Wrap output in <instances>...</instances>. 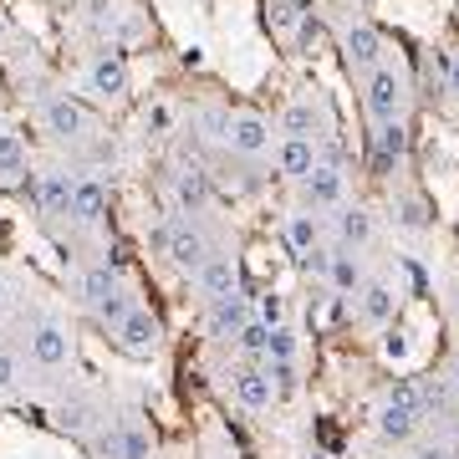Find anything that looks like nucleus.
<instances>
[{
  "mask_svg": "<svg viewBox=\"0 0 459 459\" xmlns=\"http://www.w3.org/2000/svg\"><path fill=\"white\" fill-rule=\"evenodd\" d=\"M199 123H204V133H210V138L230 143V128H235V117H230L225 108H204V113H199Z\"/></svg>",
  "mask_w": 459,
  "mask_h": 459,
  "instance_id": "nucleus-30",
  "label": "nucleus"
},
{
  "mask_svg": "<svg viewBox=\"0 0 459 459\" xmlns=\"http://www.w3.org/2000/svg\"><path fill=\"white\" fill-rule=\"evenodd\" d=\"M327 281L337 296H358L362 291V265L352 250H332V265H327Z\"/></svg>",
  "mask_w": 459,
  "mask_h": 459,
  "instance_id": "nucleus-17",
  "label": "nucleus"
},
{
  "mask_svg": "<svg viewBox=\"0 0 459 459\" xmlns=\"http://www.w3.org/2000/svg\"><path fill=\"white\" fill-rule=\"evenodd\" d=\"M261 322L265 327H281V322H286V301H281V296H265L261 301Z\"/></svg>",
  "mask_w": 459,
  "mask_h": 459,
  "instance_id": "nucleus-35",
  "label": "nucleus"
},
{
  "mask_svg": "<svg viewBox=\"0 0 459 459\" xmlns=\"http://www.w3.org/2000/svg\"><path fill=\"white\" fill-rule=\"evenodd\" d=\"M281 128H286V138H316V128H322V108H316V102H291L286 117H281Z\"/></svg>",
  "mask_w": 459,
  "mask_h": 459,
  "instance_id": "nucleus-21",
  "label": "nucleus"
},
{
  "mask_svg": "<svg viewBox=\"0 0 459 459\" xmlns=\"http://www.w3.org/2000/svg\"><path fill=\"white\" fill-rule=\"evenodd\" d=\"M413 429H419V413H409L403 403L388 398V403L377 409V434H383V439H409Z\"/></svg>",
  "mask_w": 459,
  "mask_h": 459,
  "instance_id": "nucleus-20",
  "label": "nucleus"
},
{
  "mask_svg": "<svg viewBox=\"0 0 459 459\" xmlns=\"http://www.w3.org/2000/svg\"><path fill=\"white\" fill-rule=\"evenodd\" d=\"M195 276H199V286H204L210 301H220V296H240V265H235V255H210Z\"/></svg>",
  "mask_w": 459,
  "mask_h": 459,
  "instance_id": "nucleus-6",
  "label": "nucleus"
},
{
  "mask_svg": "<svg viewBox=\"0 0 459 459\" xmlns=\"http://www.w3.org/2000/svg\"><path fill=\"white\" fill-rule=\"evenodd\" d=\"M11 383H16V358L0 352V388H11Z\"/></svg>",
  "mask_w": 459,
  "mask_h": 459,
  "instance_id": "nucleus-37",
  "label": "nucleus"
},
{
  "mask_svg": "<svg viewBox=\"0 0 459 459\" xmlns=\"http://www.w3.org/2000/svg\"><path fill=\"white\" fill-rule=\"evenodd\" d=\"M87 87L98 92V98H123V87H128V66H123V56H98V62L87 66Z\"/></svg>",
  "mask_w": 459,
  "mask_h": 459,
  "instance_id": "nucleus-13",
  "label": "nucleus"
},
{
  "mask_svg": "<svg viewBox=\"0 0 459 459\" xmlns=\"http://www.w3.org/2000/svg\"><path fill=\"white\" fill-rule=\"evenodd\" d=\"M276 164H281V174H286V179L301 184L316 164H322V148H316V138H286V143H281V153H276Z\"/></svg>",
  "mask_w": 459,
  "mask_h": 459,
  "instance_id": "nucleus-9",
  "label": "nucleus"
},
{
  "mask_svg": "<svg viewBox=\"0 0 459 459\" xmlns=\"http://www.w3.org/2000/svg\"><path fill=\"white\" fill-rule=\"evenodd\" d=\"M286 240H291L296 255H307V250L322 246V225H316V214H291V220H286Z\"/></svg>",
  "mask_w": 459,
  "mask_h": 459,
  "instance_id": "nucleus-22",
  "label": "nucleus"
},
{
  "mask_svg": "<svg viewBox=\"0 0 459 459\" xmlns=\"http://www.w3.org/2000/svg\"><path fill=\"white\" fill-rule=\"evenodd\" d=\"M337 235H342L347 246H362V240L373 235V214L358 210V204H352V210H342V214H337Z\"/></svg>",
  "mask_w": 459,
  "mask_h": 459,
  "instance_id": "nucleus-25",
  "label": "nucleus"
},
{
  "mask_svg": "<svg viewBox=\"0 0 459 459\" xmlns=\"http://www.w3.org/2000/svg\"><path fill=\"white\" fill-rule=\"evenodd\" d=\"M413 459H455V449H444V444H424Z\"/></svg>",
  "mask_w": 459,
  "mask_h": 459,
  "instance_id": "nucleus-38",
  "label": "nucleus"
},
{
  "mask_svg": "<svg viewBox=\"0 0 459 459\" xmlns=\"http://www.w3.org/2000/svg\"><path fill=\"white\" fill-rule=\"evenodd\" d=\"M174 199H179V210H189V214H199L204 204H210V174L204 169H179L174 174Z\"/></svg>",
  "mask_w": 459,
  "mask_h": 459,
  "instance_id": "nucleus-14",
  "label": "nucleus"
},
{
  "mask_svg": "<svg viewBox=\"0 0 459 459\" xmlns=\"http://www.w3.org/2000/svg\"><path fill=\"white\" fill-rule=\"evenodd\" d=\"M342 56H347V66H352V72H368V77H373L377 66H383V41H377L373 26L352 21V26H347V36H342Z\"/></svg>",
  "mask_w": 459,
  "mask_h": 459,
  "instance_id": "nucleus-3",
  "label": "nucleus"
},
{
  "mask_svg": "<svg viewBox=\"0 0 459 459\" xmlns=\"http://www.w3.org/2000/svg\"><path fill=\"white\" fill-rule=\"evenodd\" d=\"M444 66H449V92H459V51H449V56H444Z\"/></svg>",
  "mask_w": 459,
  "mask_h": 459,
  "instance_id": "nucleus-40",
  "label": "nucleus"
},
{
  "mask_svg": "<svg viewBox=\"0 0 459 459\" xmlns=\"http://www.w3.org/2000/svg\"><path fill=\"white\" fill-rule=\"evenodd\" d=\"M230 148L246 153V159H261L265 148H271V123H265L261 113H240L235 128H230Z\"/></svg>",
  "mask_w": 459,
  "mask_h": 459,
  "instance_id": "nucleus-8",
  "label": "nucleus"
},
{
  "mask_svg": "<svg viewBox=\"0 0 459 459\" xmlns=\"http://www.w3.org/2000/svg\"><path fill=\"white\" fill-rule=\"evenodd\" d=\"M117 429H123V459H148V455H153L148 429H138V424H117Z\"/></svg>",
  "mask_w": 459,
  "mask_h": 459,
  "instance_id": "nucleus-29",
  "label": "nucleus"
},
{
  "mask_svg": "<svg viewBox=\"0 0 459 459\" xmlns=\"http://www.w3.org/2000/svg\"><path fill=\"white\" fill-rule=\"evenodd\" d=\"M133 307H138V301H133V291H123V286H117L108 301H98V322H108V327L117 332V327H123V322L133 316Z\"/></svg>",
  "mask_w": 459,
  "mask_h": 459,
  "instance_id": "nucleus-26",
  "label": "nucleus"
},
{
  "mask_svg": "<svg viewBox=\"0 0 459 459\" xmlns=\"http://www.w3.org/2000/svg\"><path fill=\"white\" fill-rule=\"evenodd\" d=\"M0 301H5V281H0Z\"/></svg>",
  "mask_w": 459,
  "mask_h": 459,
  "instance_id": "nucleus-43",
  "label": "nucleus"
},
{
  "mask_svg": "<svg viewBox=\"0 0 459 459\" xmlns=\"http://www.w3.org/2000/svg\"><path fill=\"white\" fill-rule=\"evenodd\" d=\"M301 265H307V271H312V276H327V265H332V250H307V255H301Z\"/></svg>",
  "mask_w": 459,
  "mask_h": 459,
  "instance_id": "nucleus-36",
  "label": "nucleus"
},
{
  "mask_svg": "<svg viewBox=\"0 0 459 459\" xmlns=\"http://www.w3.org/2000/svg\"><path fill=\"white\" fill-rule=\"evenodd\" d=\"M383 352H388V358H403V337H398V332H394V337L383 342Z\"/></svg>",
  "mask_w": 459,
  "mask_h": 459,
  "instance_id": "nucleus-41",
  "label": "nucleus"
},
{
  "mask_svg": "<svg viewBox=\"0 0 459 459\" xmlns=\"http://www.w3.org/2000/svg\"><path fill=\"white\" fill-rule=\"evenodd\" d=\"M403 77H398L394 66H377L373 77H368V117L373 123H403Z\"/></svg>",
  "mask_w": 459,
  "mask_h": 459,
  "instance_id": "nucleus-1",
  "label": "nucleus"
},
{
  "mask_svg": "<svg viewBox=\"0 0 459 459\" xmlns=\"http://www.w3.org/2000/svg\"><path fill=\"white\" fill-rule=\"evenodd\" d=\"M31 358L41 362V368H62L66 358H72V332L56 327V322H41L31 337Z\"/></svg>",
  "mask_w": 459,
  "mask_h": 459,
  "instance_id": "nucleus-10",
  "label": "nucleus"
},
{
  "mask_svg": "<svg viewBox=\"0 0 459 459\" xmlns=\"http://www.w3.org/2000/svg\"><path fill=\"white\" fill-rule=\"evenodd\" d=\"M449 388H455V398H459V352H455V368H449Z\"/></svg>",
  "mask_w": 459,
  "mask_h": 459,
  "instance_id": "nucleus-42",
  "label": "nucleus"
},
{
  "mask_svg": "<svg viewBox=\"0 0 459 459\" xmlns=\"http://www.w3.org/2000/svg\"><path fill=\"white\" fill-rule=\"evenodd\" d=\"M113 291H117V271L113 265H92V271L82 276V301L92 307V312H98V301H108Z\"/></svg>",
  "mask_w": 459,
  "mask_h": 459,
  "instance_id": "nucleus-23",
  "label": "nucleus"
},
{
  "mask_svg": "<svg viewBox=\"0 0 459 459\" xmlns=\"http://www.w3.org/2000/svg\"><path fill=\"white\" fill-rule=\"evenodd\" d=\"M143 128L148 133H169V128H174V108H169V102H153L148 117H143Z\"/></svg>",
  "mask_w": 459,
  "mask_h": 459,
  "instance_id": "nucleus-34",
  "label": "nucleus"
},
{
  "mask_svg": "<svg viewBox=\"0 0 459 459\" xmlns=\"http://www.w3.org/2000/svg\"><path fill=\"white\" fill-rule=\"evenodd\" d=\"M235 398H240V403H246V409H271V403H276V383H271V373H265V362H250V368H240V373H235Z\"/></svg>",
  "mask_w": 459,
  "mask_h": 459,
  "instance_id": "nucleus-5",
  "label": "nucleus"
},
{
  "mask_svg": "<svg viewBox=\"0 0 459 459\" xmlns=\"http://www.w3.org/2000/svg\"><path fill=\"white\" fill-rule=\"evenodd\" d=\"M41 123H47V133H56V138H82L87 133V113L72 98H51L47 108H41Z\"/></svg>",
  "mask_w": 459,
  "mask_h": 459,
  "instance_id": "nucleus-11",
  "label": "nucleus"
},
{
  "mask_svg": "<svg viewBox=\"0 0 459 459\" xmlns=\"http://www.w3.org/2000/svg\"><path fill=\"white\" fill-rule=\"evenodd\" d=\"M56 424L77 434V429H87V424H92V413H87V403H62V413H56Z\"/></svg>",
  "mask_w": 459,
  "mask_h": 459,
  "instance_id": "nucleus-32",
  "label": "nucleus"
},
{
  "mask_svg": "<svg viewBox=\"0 0 459 459\" xmlns=\"http://www.w3.org/2000/svg\"><path fill=\"white\" fill-rule=\"evenodd\" d=\"M265 342H271V327H265L261 316H250L246 327H240V337H235V347H240L246 358H261V362H265Z\"/></svg>",
  "mask_w": 459,
  "mask_h": 459,
  "instance_id": "nucleus-27",
  "label": "nucleus"
},
{
  "mask_svg": "<svg viewBox=\"0 0 459 459\" xmlns=\"http://www.w3.org/2000/svg\"><path fill=\"white\" fill-rule=\"evenodd\" d=\"M296 358V332L281 322V327H271V342H265V362H291Z\"/></svg>",
  "mask_w": 459,
  "mask_h": 459,
  "instance_id": "nucleus-28",
  "label": "nucleus"
},
{
  "mask_svg": "<svg viewBox=\"0 0 459 459\" xmlns=\"http://www.w3.org/2000/svg\"><path fill=\"white\" fill-rule=\"evenodd\" d=\"M265 16L276 21L281 31H291V26H301V11H296V0H265Z\"/></svg>",
  "mask_w": 459,
  "mask_h": 459,
  "instance_id": "nucleus-31",
  "label": "nucleus"
},
{
  "mask_svg": "<svg viewBox=\"0 0 459 459\" xmlns=\"http://www.w3.org/2000/svg\"><path fill=\"white\" fill-rule=\"evenodd\" d=\"M113 337H117V347H123L128 358H148V352L159 347V316L143 312V307H133V316L113 332Z\"/></svg>",
  "mask_w": 459,
  "mask_h": 459,
  "instance_id": "nucleus-4",
  "label": "nucleus"
},
{
  "mask_svg": "<svg viewBox=\"0 0 459 459\" xmlns=\"http://www.w3.org/2000/svg\"><path fill=\"white\" fill-rule=\"evenodd\" d=\"M246 322H250L246 296H220V301H210V337H240Z\"/></svg>",
  "mask_w": 459,
  "mask_h": 459,
  "instance_id": "nucleus-12",
  "label": "nucleus"
},
{
  "mask_svg": "<svg viewBox=\"0 0 459 459\" xmlns=\"http://www.w3.org/2000/svg\"><path fill=\"white\" fill-rule=\"evenodd\" d=\"M403 148H409V128H403V123H377V133H373V159H377V169L398 164V159H403Z\"/></svg>",
  "mask_w": 459,
  "mask_h": 459,
  "instance_id": "nucleus-19",
  "label": "nucleus"
},
{
  "mask_svg": "<svg viewBox=\"0 0 459 459\" xmlns=\"http://www.w3.org/2000/svg\"><path fill=\"white\" fill-rule=\"evenodd\" d=\"M358 316L373 322V327H383V322L394 316V291H388L383 281H368V286L358 291Z\"/></svg>",
  "mask_w": 459,
  "mask_h": 459,
  "instance_id": "nucleus-18",
  "label": "nucleus"
},
{
  "mask_svg": "<svg viewBox=\"0 0 459 459\" xmlns=\"http://www.w3.org/2000/svg\"><path fill=\"white\" fill-rule=\"evenodd\" d=\"M301 195L312 210H332V204H342V169L337 164H316L307 179H301Z\"/></svg>",
  "mask_w": 459,
  "mask_h": 459,
  "instance_id": "nucleus-7",
  "label": "nucleus"
},
{
  "mask_svg": "<svg viewBox=\"0 0 459 459\" xmlns=\"http://www.w3.org/2000/svg\"><path fill=\"white\" fill-rule=\"evenodd\" d=\"M398 220H403L409 230H419V225H424V210H419V204H403V214H398Z\"/></svg>",
  "mask_w": 459,
  "mask_h": 459,
  "instance_id": "nucleus-39",
  "label": "nucleus"
},
{
  "mask_svg": "<svg viewBox=\"0 0 459 459\" xmlns=\"http://www.w3.org/2000/svg\"><path fill=\"white\" fill-rule=\"evenodd\" d=\"M102 210H108V189H102L98 179H77L72 184V220L92 225V220H102Z\"/></svg>",
  "mask_w": 459,
  "mask_h": 459,
  "instance_id": "nucleus-15",
  "label": "nucleus"
},
{
  "mask_svg": "<svg viewBox=\"0 0 459 459\" xmlns=\"http://www.w3.org/2000/svg\"><path fill=\"white\" fill-rule=\"evenodd\" d=\"M0 174H5V179L26 174V143H21V133H11V128H0Z\"/></svg>",
  "mask_w": 459,
  "mask_h": 459,
  "instance_id": "nucleus-24",
  "label": "nucleus"
},
{
  "mask_svg": "<svg viewBox=\"0 0 459 459\" xmlns=\"http://www.w3.org/2000/svg\"><path fill=\"white\" fill-rule=\"evenodd\" d=\"M72 184L77 179H66V174H41L36 179V204L47 214H72Z\"/></svg>",
  "mask_w": 459,
  "mask_h": 459,
  "instance_id": "nucleus-16",
  "label": "nucleus"
},
{
  "mask_svg": "<svg viewBox=\"0 0 459 459\" xmlns=\"http://www.w3.org/2000/svg\"><path fill=\"white\" fill-rule=\"evenodd\" d=\"M164 255H169L174 265H179V271H199V265L210 261L214 250H210V240H204V230L189 225V220H179V225H169Z\"/></svg>",
  "mask_w": 459,
  "mask_h": 459,
  "instance_id": "nucleus-2",
  "label": "nucleus"
},
{
  "mask_svg": "<svg viewBox=\"0 0 459 459\" xmlns=\"http://www.w3.org/2000/svg\"><path fill=\"white\" fill-rule=\"evenodd\" d=\"M265 373L276 383V394H291L296 388V362H265Z\"/></svg>",
  "mask_w": 459,
  "mask_h": 459,
  "instance_id": "nucleus-33",
  "label": "nucleus"
}]
</instances>
